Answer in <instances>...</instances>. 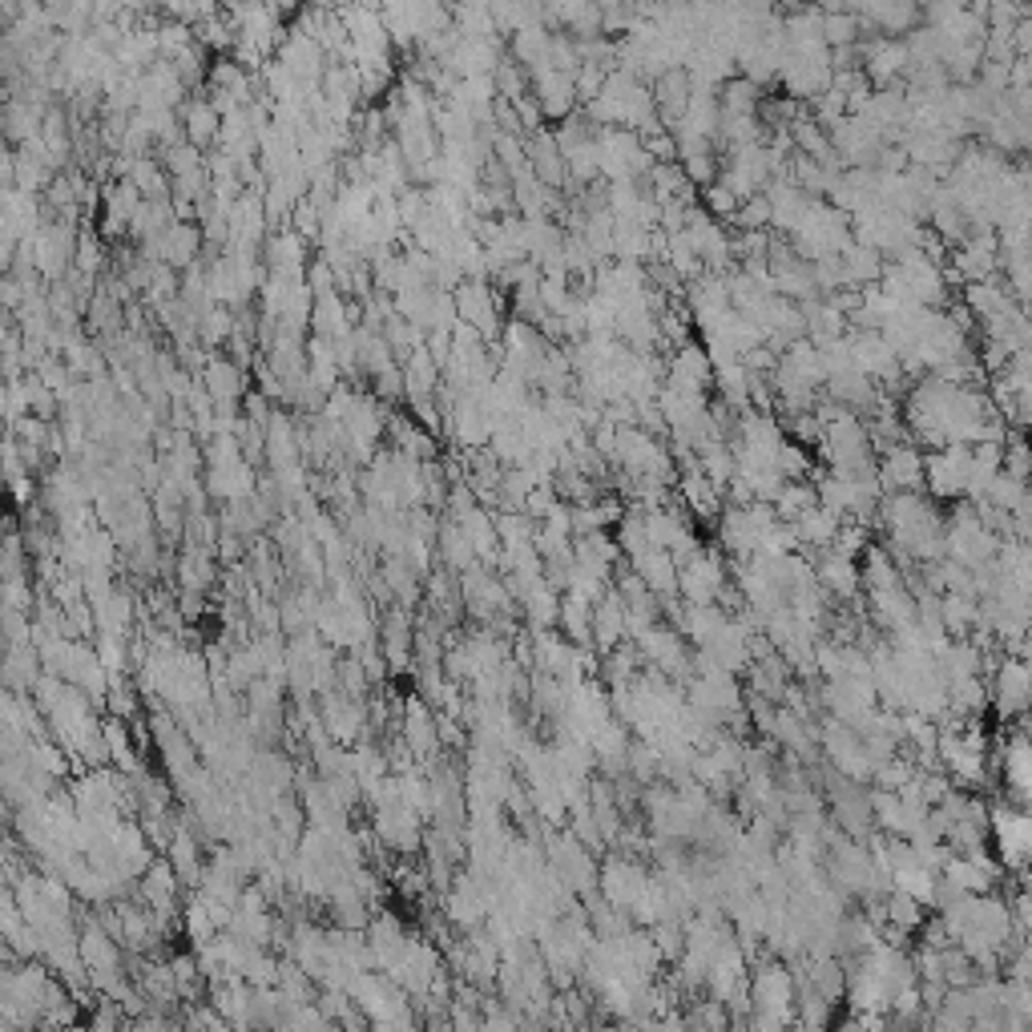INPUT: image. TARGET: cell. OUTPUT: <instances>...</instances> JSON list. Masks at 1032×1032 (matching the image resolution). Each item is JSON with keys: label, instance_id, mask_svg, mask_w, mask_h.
Here are the masks:
<instances>
[{"label": "cell", "instance_id": "obj_1", "mask_svg": "<svg viewBox=\"0 0 1032 1032\" xmlns=\"http://www.w3.org/2000/svg\"><path fill=\"white\" fill-rule=\"evenodd\" d=\"M992 702L1000 718H1024L1032 710V654L1004 657L992 681Z\"/></svg>", "mask_w": 1032, "mask_h": 1032}, {"label": "cell", "instance_id": "obj_2", "mask_svg": "<svg viewBox=\"0 0 1032 1032\" xmlns=\"http://www.w3.org/2000/svg\"><path fill=\"white\" fill-rule=\"evenodd\" d=\"M875 476L888 493H920L927 484V456L915 444H892L883 448L875 460Z\"/></svg>", "mask_w": 1032, "mask_h": 1032}, {"label": "cell", "instance_id": "obj_3", "mask_svg": "<svg viewBox=\"0 0 1032 1032\" xmlns=\"http://www.w3.org/2000/svg\"><path fill=\"white\" fill-rule=\"evenodd\" d=\"M927 488L936 501H956L972 488V448H939L927 456Z\"/></svg>", "mask_w": 1032, "mask_h": 1032}, {"label": "cell", "instance_id": "obj_4", "mask_svg": "<svg viewBox=\"0 0 1032 1032\" xmlns=\"http://www.w3.org/2000/svg\"><path fill=\"white\" fill-rule=\"evenodd\" d=\"M722 589H730V581H727V569H722V561H718V552H702V549H698L690 561H681L678 593L690 601V605H714Z\"/></svg>", "mask_w": 1032, "mask_h": 1032}, {"label": "cell", "instance_id": "obj_5", "mask_svg": "<svg viewBox=\"0 0 1032 1032\" xmlns=\"http://www.w3.org/2000/svg\"><path fill=\"white\" fill-rule=\"evenodd\" d=\"M1000 778H1004V791L1017 807L1032 810V739L1029 734H1012L1004 746H1000Z\"/></svg>", "mask_w": 1032, "mask_h": 1032}, {"label": "cell", "instance_id": "obj_6", "mask_svg": "<svg viewBox=\"0 0 1032 1032\" xmlns=\"http://www.w3.org/2000/svg\"><path fill=\"white\" fill-rule=\"evenodd\" d=\"M751 997L759 1000V1012H763V1021H774V1024H783L791 1012L798 1009L795 1000H798V992H795V980H791V972L786 968H763V972L754 976V988H751Z\"/></svg>", "mask_w": 1032, "mask_h": 1032}, {"label": "cell", "instance_id": "obj_7", "mask_svg": "<svg viewBox=\"0 0 1032 1032\" xmlns=\"http://www.w3.org/2000/svg\"><path fill=\"white\" fill-rule=\"evenodd\" d=\"M533 97L540 101V114L545 121H569L577 114V77L561 69H545L533 73Z\"/></svg>", "mask_w": 1032, "mask_h": 1032}, {"label": "cell", "instance_id": "obj_8", "mask_svg": "<svg viewBox=\"0 0 1032 1032\" xmlns=\"http://www.w3.org/2000/svg\"><path fill=\"white\" fill-rule=\"evenodd\" d=\"M138 97H141L138 109H178V106H186V101H182V97H186V82L178 77V69L170 61H158V65H150V69L138 77Z\"/></svg>", "mask_w": 1032, "mask_h": 1032}, {"label": "cell", "instance_id": "obj_9", "mask_svg": "<svg viewBox=\"0 0 1032 1032\" xmlns=\"http://www.w3.org/2000/svg\"><path fill=\"white\" fill-rule=\"evenodd\" d=\"M198 384L206 387V396L214 404H243L250 396L247 391V372L243 364H235L230 355H211V364L198 372Z\"/></svg>", "mask_w": 1032, "mask_h": 1032}, {"label": "cell", "instance_id": "obj_10", "mask_svg": "<svg viewBox=\"0 0 1032 1032\" xmlns=\"http://www.w3.org/2000/svg\"><path fill=\"white\" fill-rule=\"evenodd\" d=\"M307 247H311V243H307L299 230H291V226L275 230V235L267 238L270 275H282V279H307V267H311Z\"/></svg>", "mask_w": 1032, "mask_h": 1032}, {"label": "cell", "instance_id": "obj_11", "mask_svg": "<svg viewBox=\"0 0 1032 1032\" xmlns=\"http://www.w3.org/2000/svg\"><path fill=\"white\" fill-rule=\"evenodd\" d=\"M625 634H630V605L617 589H610L593 605V642H598V649H617Z\"/></svg>", "mask_w": 1032, "mask_h": 1032}, {"label": "cell", "instance_id": "obj_12", "mask_svg": "<svg viewBox=\"0 0 1032 1032\" xmlns=\"http://www.w3.org/2000/svg\"><path fill=\"white\" fill-rule=\"evenodd\" d=\"M399 367H404V391H408V399H436V391L444 387V367L432 359L428 343H423L420 352L404 355Z\"/></svg>", "mask_w": 1032, "mask_h": 1032}, {"label": "cell", "instance_id": "obj_13", "mask_svg": "<svg viewBox=\"0 0 1032 1032\" xmlns=\"http://www.w3.org/2000/svg\"><path fill=\"white\" fill-rule=\"evenodd\" d=\"M182 129H186L190 146L206 150L214 141H223V109L214 106L211 97H190L182 106Z\"/></svg>", "mask_w": 1032, "mask_h": 1032}, {"label": "cell", "instance_id": "obj_14", "mask_svg": "<svg viewBox=\"0 0 1032 1032\" xmlns=\"http://www.w3.org/2000/svg\"><path fill=\"white\" fill-rule=\"evenodd\" d=\"M630 565H634V573L642 577L645 589H649L654 598H674V593H678L681 565H678V557H674V552L649 549L645 557H637V561H630Z\"/></svg>", "mask_w": 1032, "mask_h": 1032}, {"label": "cell", "instance_id": "obj_15", "mask_svg": "<svg viewBox=\"0 0 1032 1032\" xmlns=\"http://www.w3.org/2000/svg\"><path fill=\"white\" fill-rule=\"evenodd\" d=\"M863 57H868V65H863V73H868V82H895L907 65H912V53H907V45L903 41H895V36H880V41H871L868 49H863Z\"/></svg>", "mask_w": 1032, "mask_h": 1032}, {"label": "cell", "instance_id": "obj_16", "mask_svg": "<svg viewBox=\"0 0 1032 1032\" xmlns=\"http://www.w3.org/2000/svg\"><path fill=\"white\" fill-rule=\"evenodd\" d=\"M815 581H819V589L835 593V598H851L859 589V581H863V573L856 569V557H843V552L827 549L823 561L815 565Z\"/></svg>", "mask_w": 1032, "mask_h": 1032}, {"label": "cell", "instance_id": "obj_17", "mask_svg": "<svg viewBox=\"0 0 1032 1032\" xmlns=\"http://www.w3.org/2000/svg\"><path fill=\"white\" fill-rule=\"evenodd\" d=\"M82 964H89L97 985H114L118 980V948L109 944V936L101 927H89L82 936Z\"/></svg>", "mask_w": 1032, "mask_h": 1032}, {"label": "cell", "instance_id": "obj_18", "mask_svg": "<svg viewBox=\"0 0 1032 1032\" xmlns=\"http://www.w3.org/2000/svg\"><path fill=\"white\" fill-rule=\"evenodd\" d=\"M436 540H440V561L452 569V573H469V569H476V549H472V540H469V533L456 525V520H444L440 525V533H436Z\"/></svg>", "mask_w": 1032, "mask_h": 1032}, {"label": "cell", "instance_id": "obj_19", "mask_svg": "<svg viewBox=\"0 0 1032 1032\" xmlns=\"http://www.w3.org/2000/svg\"><path fill=\"white\" fill-rule=\"evenodd\" d=\"M323 722H327L331 739H355L359 734V722H364V710H359V698H347V694H327L323 698Z\"/></svg>", "mask_w": 1032, "mask_h": 1032}, {"label": "cell", "instance_id": "obj_20", "mask_svg": "<svg viewBox=\"0 0 1032 1032\" xmlns=\"http://www.w3.org/2000/svg\"><path fill=\"white\" fill-rule=\"evenodd\" d=\"M178 892H182V880H178V871L170 868V863H153V868L141 875V895H146V903H150L158 915L174 907Z\"/></svg>", "mask_w": 1032, "mask_h": 1032}, {"label": "cell", "instance_id": "obj_21", "mask_svg": "<svg viewBox=\"0 0 1032 1032\" xmlns=\"http://www.w3.org/2000/svg\"><path fill=\"white\" fill-rule=\"evenodd\" d=\"M404 742H408V751L420 754V759H428V754L436 751L440 730H436V718L428 714V706H420V702L408 706V714H404Z\"/></svg>", "mask_w": 1032, "mask_h": 1032}, {"label": "cell", "instance_id": "obj_22", "mask_svg": "<svg viewBox=\"0 0 1032 1032\" xmlns=\"http://www.w3.org/2000/svg\"><path fill=\"white\" fill-rule=\"evenodd\" d=\"M557 622L565 625V637H569V642H585V637H593V605L573 598V593H565L561 617H557Z\"/></svg>", "mask_w": 1032, "mask_h": 1032}, {"label": "cell", "instance_id": "obj_23", "mask_svg": "<svg viewBox=\"0 0 1032 1032\" xmlns=\"http://www.w3.org/2000/svg\"><path fill=\"white\" fill-rule=\"evenodd\" d=\"M235 340V311L230 307H214V311H206L198 323V343L202 347H223V343Z\"/></svg>", "mask_w": 1032, "mask_h": 1032}, {"label": "cell", "instance_id": "obj_24", "mask_svg": "<svg viewBox=\"0 0 1032 1032\" xmlns=\"http://www.w3.org/2000/svg\"><path fill=\"white\" fill-rule=\"evenodd\" d=\"M493 82H496V94L505 97V101H520L533 77H528L525 65H516L513 57H505V61H501V69L493 73Z\"/></svg>", "mask_w": 1032, "mask_h": 1032}, {"label": "cell", "instance_id": "obj_25", "mask_svg": "<svg viewBox=\"0 0 1032 1032\" xmlns=\"http://www.w3.org/2000/svg\"><path fill=\"white\" fill-rule=\"evenodd\" d=\"M702 206H706V214L710 218H734V214L742 211V202H739V194L718 178V182H710V186L702 190Z\"/></svg>", "mask_w": 1032, "mask_h": 1032}, {"label": "cell", "instance_id": "obj_26", "mask_svg": "<svg viewBox=\"0 0 1032 1032\" xmlns=\"http://www.w3.org/2000/svg\"><path fill=\"white\" fill-rule=\"evenodd\" d=\"M101 262H106V247H101V238L85 226L82 235H77V255H73V270H82V275H89L94 279L97 270H101Z\"/></svg>", "mask_w": 1032, "mask_h": 1032}]
</instances>
